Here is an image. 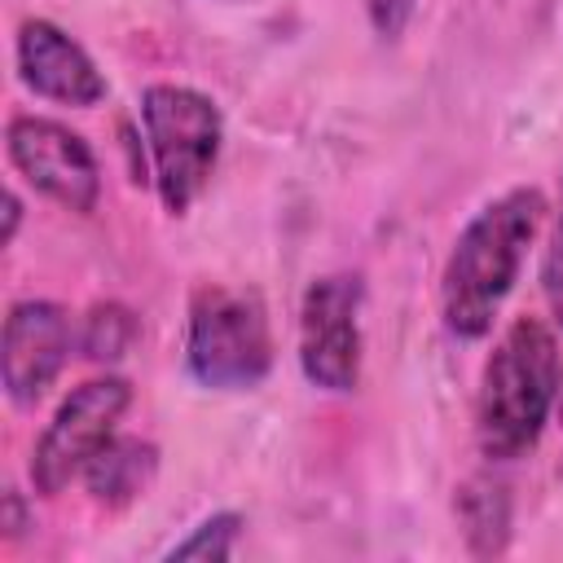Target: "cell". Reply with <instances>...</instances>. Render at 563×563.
<instances>
[{"instance_id": "cell-1", "label": "cell", "mask_w": 563, "mask_h": 563, "mask_svg": "<svg viewBox=\"0 0 563 563\" xmlns=\"http://www.w3.org/2000/svg\"><path fill=\"white\" fill-rule=\"evenodd\" d=\"M541 194L537 189H510L497 202H488L457 238L444 282H440V303H444V325L462 339L488 334L501 299L510 295L523 251L541 224Z\"/></svg>"}, {"instance_id": "cell-2", "label": "cell", "mask_w": 563, "mask_h": 563, "mask_svg": "<svg viewBox=\"0 0 563 563\" xmlns=\"http://www.w3.org/2000/svg\"><path fill=\"white\" fill-rule=\"evenodd\" d=\"M559 396V343L537 317H519L484 365L475 435L488 457H519L541 440Z\"/></svg>"}, {"instance_id": "cell-3", "label": "cell", "mask_w": 563, "mask_h": 563, "mask_svg": "<svg viewBox=\"0 0 563 563\" xmlns=\"http://www.w3.org/2000/svg\"><path fill=\"white\" fill-rule=\"evenodd\" d=\"M141 119H145V136L154 154V185L163 194V207L180 216L202 194L216 167L220 110L194 88L154 84L141 97Z\"/></svg>"}, {"instance_id": "cell-4", "label": "cell", "mask_w": 563, "mask_h": 563, "mask_svg": "<svg viewBox=\"0 0 563 563\" xmlns=\"http://www.w3.org/2000/svg\"><path fill=\"white\" fill-rule=\"evenodd\" d=\"M273 365V339L264 303L251 290L207 286L189 317V369L198 383L238 391L255 387Z\"/></svg>"}, {"instance_id": "cell-5", "label": "cell", "mask_w": 563, "mask_h": 563, "mask_svg": "<svg viewBox=\"0 0 563 563\" xmlns=\"http://www.w3.org/2000/svg\"><path fill=\"white\" fill-rule=\"evenodd\" d=\"M128 400H132V387L123 378H92V383L75 387L35 444L31 484L44 497H53L75 475H84V466L97 457V449L114 435Z\"/></svg>"}, {"instance_id": "cell-6", "label": "cell", "mask_w": 563, "mask_h": 563, "mask_svg": "<svg viewBox=\"0 0 563 563\" xmlns=\"http://www.w3.org/2000/svg\"><path fill=\"white\" fill-rule=\"evenodd\" d=\"M361 282L352 273L317 277L299 308V365L325 391H352L361 374Z\"/></svg>"}, {"instance_id": "cell-7", "label": "cell", "mask_w": 563, "mask_h": 563, "mask_svg": "<svg viewBox=\"0 0 563 563\" xmlns=\"http://www.w3.org/2000/svg\"><path fill=\"white\" fill-rule=\"evenodd\" d=\"M9 158L13 167L53 202L66 211H92L101 194L97 158L70 128L35 114H18L9 123Z\"/></svg>"}, {"instance_id": "cell-8", "label": "cell", "mask_w": 563, "mask_h": 563, "mask_svg": "<svg viewBox=\"0 0 563 563\" xmlns=\"http://www.w3.org/2000/svg\"><path fill=\"white\" fill-rule=\"evenodd\" d=\"M70 352V317L48 299H22L4 317V391L13 405H35L62 374Z\"/></svg>"}, {"instance_id": "cell-9", "label": "cell", "mask_w": 563, "mask_h": 563, "mask_svg": "<svg viewBox=\"0 0 563 563\" xmlns=\"http://www.w3.org/2000/svg\"><path fill=\"white\" fill-rule=\"evenodd\" d=\"M18 70L26 88L62 106H97L106 97V79L92 57L62 35L53 22H26L18 35Z\"/></svg>"}, {"instance_id": "cell-10", "label": "cell", "mask_w": 563, "mask_h": 563, "mask_svg": "<svg viewBox=\"0 0 563 563\" xmlns=\"http://www.w3.org/2000/svg\"><path fill=\"white\" fill-rule=\"evenodd\" d=\"M154 466H158L154 444L132 440V435H110V440L97 449V457L84 466V484H88V493H92L97 501H106V506H128V501L150 484Z\"/></svg>"}, {"instance_id": "cell-11", "label": "cell", "mask_w": 563, "mask_h": 563, "mask_svg": "<svg viewBox=\"0 0 563 563\" xmlns=\"http://www.w3.org/2000/svg\"><path fill=\"white\" fill-rule=\"evenodd\" d=\"M457 515L475 554H501L510 537V497L493 479H466L457 488Z\"/></svg>"}, {"instance_id": "cell-12", "label": "cell", "mask_w": 563, "mask_h": 563, "mask_svg": "<svg viewBox=\"0 0 563 563\" xmlns=\"http://www.w3.org/2000/svg\"><path fill=\"white\" fill-rule=\"evenodd\" d=\"M84 356L92 361H119L136 343V317L123 303H97L84 317Z\"/></svg>"}, {"instance_id": "cell-13", "label": "cell", "mask_w": 563, "mask_h": 563, "mask_svg": "<svg viewBox=\"0 0 563 563\" xmlns=\"http://www.w3.org/2000/svg\"><path fill=\"white\" fill-rule=\"evenodd\" d=\"M238 528H242L238 515H216L202 528H194V537H185L180 545H172L167 559H229L233 554V541H238Z\"/></svg>"}, {"instance_id": "cell-14", "label": "cell", "mask_w": 563, "mask_h": 563, "mask_svg": "<svg viewBox=\"0 0 563 563\" xmlns=\"http://www.w3.org/2000/svg\"><path fill=\"white\" fill-rule=\"evenodd\" d=\"M541 290H545V303H550L554 321L563 325V211H559L554 238H550L545 260H541Z\"/></svg>"}, {"instance_id": "cell-15", "label": "cell", "mask_w": 563, "mask_h": 563, "mask_svg": "<svg viewBox=\"0 0 563 563\" xmlns=\"http://www.w3.org/2000/svg\"><path fill=\"white\" fill-rule=\"evenodd\" d=\"M365 9H369L374 31L387 35V40H396V35L405 31L409 13H413V0H365Z\"/></svg>"}, {"instance_id": "cell-16", "label": "cell", "mask_w": 563, "mask_h": 563, "mask_svg": "<svg viewBox=\"0 0 563 563\" xmlns=\"http://www.w3.org/2000/svg\"><path fill=\"white\" fill-rule=\"evenodd\" d=\"M18 220H22V202H18V194H9V198H4V242H13Z\"/></svg>"}, {"instance_id": "cell-17", "label": "cell", "mask_w": 563, "mask_h": 563, "mask_svg": "<svg viewBox=\"0 0 563 563\" xmlns=\"http://www.w3.org/2000/svg\"><path fill=\"white\" fill-rule=\"evenodd\" d=\"M554 409H559V422H563V383H559V396H554Z\"/></svg>"}]
</instances>
